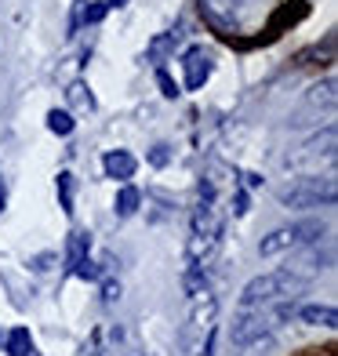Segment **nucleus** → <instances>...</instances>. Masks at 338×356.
<instances>
[{
	"label": "nucleus",
	"instance_id": "6",
	"mask_svg": "<svg viewBox=\"0 0 338 356\" xmlns=\"http://www.w3.org/2000/svg\"><path fill=\"white\" fill-rule=\"evenodd\" d=\"M182 70H186V88L189 91H200L207 80H211L215 62H211V55H207L204 47H189V51L182 55Z\"/></svg>",
	"mask_w": 338,
	"mask_h": 356
},
{
	"label": "nucleus",
	"instance_id": "16",
	"mask_svg": "<svg viewBox=\"0 0 338 356\" xmlns=\"http://www.w3.org/2000/svg\"><path fill=\"white\" fill-rule=\"evenodd\" d=\"M55 189H58V207H62L66 215H73V175H70V171H58Z\"/></svg>",
	"mask_w": 338,
	"mask_h": 356
},
{
	"label": "nucleus",
	"instance_id": "15",
	"mask_svg": "<svg viewBox=\"0 0 338 356\" xmlns=\"http://www.w3.org/2000/svg\"><path fill=\"white\" fill-rule=\"evenodd\" d=\"M73 127H77V120H73V113L70 109H51L47 113V131H55V135H73Z\"/></svg>",
	"mask_w": 338,
	"mask_h": 356
},
{
	"label": "nucleus",
	"instance_id": "7",
	"mask_svg": "<svg viewBox=\"0 0 338 356\" xmlns=\"http://www.w3.org/2000/svg\"><path fill=\"white\" fill-rule=\"evenodd\" d=\"M305 248H309V254L295 258V266H287V269L298 273V277H305V280H309V273H324V269H331V262H335L331 244H324V251H320V240H316V244H305Z\"/></svg>",
	"mask_w": 338,
	"mask_h": 356
},
{
	"label": "nucleus",
	"instance_id": "10",
	"mask_svg": "<svg viewBox=\"0 0 338 356\" xmlns=\"http://www.w3.org/2000/svg\"><path fill=\"white\" fill-rule=\"evenodd\" d=\"M88 254H91V236H88L84 229L70 233V240H66V266L77 273L80 262H88Z\"/></svg>",
	"mask_w": 338,
	"mask_h": 356
},
{
	"label": "nucleus",
	"instance_id": "8",
	"mask_svg": "<svg viewBox=\"0 0 338 356\" xmlns=\"http://www.w3.org/2000/svg\"><path fill=\"white\" fill-rule=\"evenodd\" d=\"M102 171H106V178H113V182H127V178H135L138 160L127 149H109L102 156Z\"/></svg>",
	"mask_w": 338,
	"mask_h": 356
},
{
	"label": "nucleus",
	"instance_id": "1",
	"mask_svg": "<svg viewBox=\"0 0 338 356\" xmlns=\"http://www.w3.org/2000/svg\"><path fill=\"white\" fill-rule=\"evenodd\" d=\"M222 240V211L215 207V186L200 182V200L193 207V225H189V266L204 269Z\"/></svg>",
	"mask_w": 338,
	"mask_h": 356
},
{
	"label": "nucleus",
	"instance_id": "29",
	"mask_svg": "<svg viewBox=\"0 0 338 356\" xmlns=\"http://www.w3.org/2000/svg\"><path fill=\"white\" fill-rule=\"evenodd\" d=\"M0 342H4V334H0Z\"/></svg>",
	"mask_w": 338,
	"mask_h": 356
},
{
	"label": "nucleus",
	"instance_id": "11",
	"mask_svg": "<svg viewBox=\"0 0 338 356\" xmlns=\"http://www.w3.org/2000/svg\"><path fill=\"white\" fill-rule=\"evenodd\" d=\"M295 316L302 323H309V327H335L338 323V313L331 305H302V309H295Z\"/></svg>",
	"mask_w": 338,
	"mask_h": 356
},
{
	"label": "nucleus",
	"instance_id": "22",
	"mask_svg": "<svg viewBox=\"0 0 338 356\" xmlns=\"http://www.w3.org/2000/svg\"><path fill=\"white\" fill-rule=\"evenodd\" d=\"M215 342H218V331L207 327V331H204V342L193 349V353H197V356H215Z\"/></svg>",
	"mask_w": 338,
	"mask_h": 356
},
{
	"label": "nucleus",
	"instance_id": "27",
	"mask_svg": "<svg viewBox=\"0 0 338 356\" xmlns=\"http://www.w3.org/2000/svg\"><path fill=\"white\" fill-rule=\"evenodd\" d=\"M4 204H8V186H4V178H0V211H4Z\"/></svg>",
	"mask_w": 338,
	"mask_h": 356
},
{
	"label": "nucleus",
	"instance_id": "17",
	"mask_svg": "<svg viewBox=\"0 0 338 356\" xmlns=\"http://www.w3.org/2000/svg\"><path fill=\"white\" fill-rule=\"evenodd\" d=\"M109 4L106 0H84V11H80V26H99L106 19Z\"/></svg>",
	"mask_w": 338,
	"mask_h": 356
},
{
	"label": "nucleus",
	"instance_id": "26",
	"mask_svg": "<svg viewBox=\"0 0 338 356\" xmlns=\"http://www.w3.org/2000/svg\"><path fill=\"white\" fill-rule=\"evenodd\" d=\"M47 262H51V254H40V258H33V269H47Z\"/></svg>",
	"mask_w": 338,
	"mask_h": 356
},
{
	"label": "nucleus",
	"instance_id": "23",
	"mask_svg": "<svg viewBox=\"0 0 338 356\" xmlns=\"http://www.w3.org/2000/svg\"><path fill=\"white\" fill-rule=\"evenodd\" d=\"M233 215H248V193L244 189H236V197H233Z\"/></svg>",
	"mask_w": 338,
	"mask_h": 356
},
{
	"label": "nucleus",
	"instance_id": "12",
	"mask_svg": "<svg viewBox=\"0 0 338 356\" xmlns=\"http://www.w3.org/2000/svg\"><path fill=\"white\" fill-rule=\"evenodd\" d=\"M4 353H8V356H33V334H29L26 327L8 331V338H4Z\"/></svg>",
	"mask_w": 338,
	"mask_h": 356
},
{
	"label": "nucleus",
	"instance_id": "2",
	"mask_svg": "<svg viewBox=\"0 0 338 356\" xmlns=\"http://www.w3.org/2000/svg\"><path fill=\"white\" fill-rule=\"evenodd\" d=\"M305 284H309V280L298 277V273H291V269L262 273V277H255L251 284H244V291H240V309H255V305H266V302L295 298Z\"/></svg>",
	"mask_w": 338,
	"mask_h": 356
},
{
	"label": "nucleus",
	"instance_id": "13",
	"mask_svg": "<svg viewBox=\"0 0 338 356\" xmlns=\"http://www.w3.org/2000/svg\"><path fill=\"white\" fill-rule=\"evenodd\" d=\"M66 99L80 113H95V95H91V88L84 84V80H73V84L66 88Z\"/></svg>",
	"mask_w": 338,
	"mask_h": 356
},
{
	"label": "nucleus",
	"instance_id": "3",
	"mask_svg": "<svg viewBox=\"0 0 338 356\" xmlns=\"http://www.w3.org/2000/svg\"><path fill=\"white\" fill-rule=\"evenodd\" d=\"M295 316V305L291 302H266V305H255V309H240L236 323H233V331L230 338L240 346V342H248V338H259V334H273L280 327V323H287Z\"/></svg>",
	"mask_w": 338,
	"mask_h": 356
},
{
	"label": "nucleus",
	"instance_id": "28",
	"mask_svg": "<svg viewBox=\"0 0 338 356\" xmlns=\"http://www.w3.org/2000/svg\"><path fill=\"white\" fill-rule=\"evenodd\" d=\"M106 4H109V8H124V4H127V0H106Z\"/></svg>",
	"mask_w": 338,
	"mask_h": 356
},
{
	"label": "nucleus",
	"instance_id": "14",
	"mask_svg": "<svg viewBox=\"0 0 338 356\" xmlns=\"http://www.w3.org/2000/svg\"><path fill=\"white\" fill-rule=\"evenodd\" d=\"M138 204H142V193L135 186H124L117 193V204H113V211H117V218H127V215H135L138 211Z\"/></svg>",
	"mask_w": 338,
	"mask_h": 356
},
{
	"label": "nucleus",
	"instance_id": "21",
	"mask_svg": "<svg viewBox=\"0 0 338 356\" xmlns=\"http://www.w3.org/2000/svg\"><path fill=\"white\" fill-rule=\"evenodd\" d=\"M146 160H150L153 168H168V164H171V145H164V142H156L153 149L146 153Z\"/></svg>",
	"mask_w": 338,
	"mask_h": 356
},
{
	"label": "nucleus",
	"instance_id": "9",
	"mask_svg": "<svg viewBox=\"0 0 338 356\" xmlns=\"http://www.w3.org/2000/svg\"><path fill=\"white\" fill-rule=\"evenodd\" d=\"M182 26L179 29H168V33H160V37H153L150 40V47H146V62H168V55H175V47L182 44Z\"/></svg>",
	"mask_w": 338,
	"mask_h": 356
},
{
	"label": "nucleus",
	"instance_id": "4",
	"mask_svg": "<svg viewBox=\"0 0 338 356\" xmlns=\"http://www.w3.org/2000/svg\"><path fill=\"white\" fill-rule=\"evenodd\" d=\"M338 197V186L335 178H320V175H305L295 178L277 189V200L284 207H295V211H309V207H331Z\"/></svg>",
	"mask_w": 338,
	"mask_h": 356
},
{
	"label": "nucleus",
	"instance_id": "20",
	"mask_svg": "<svg viewBox=\"0 0 338 356\" xmlns=\"http://www.w3.org/2000/svg\"><path fill=\"white\" fill-rule=\"evenodd\" d=\"M156 88H160V95H164V99H179V84H175V76L168 73V70H156Z\"/></svg>",
	"mask_w": 338,
	"mask_h": 356
},
{
	"label": "nucleus",
	"instance_id": "24",
	"mask_svg": "<svg viewBox=\"0 0 338 356\" xmlns=\"http://www.w3.org/2000/svg\"><path fill=\"white\" fill-rule=\"evenodd\" d=\"M77 356H102V349H99V334H95V338H91V342H88L84 349H80Z\"/></svg>",
	"mask_w": 338,
	"mask_h": 356
},
{
	"label": "nucleus",
	"instance_id": "18",
	"mask_svg": "<svg viewBox=\"0 0 338 356\" xmlns=\"http://www.w3.org/2000/svg\"><path fill=\"white\" fill-rule=\"evenodd\" d=\"M269 349H273V334H259V338L240 342V356H269Z\"/></svg>",
	"mask_w": 338,
	"mask_h": 356
},
{
	"label": "nucleus",
	"instance_id": "25",
	"mask_svg": "<svg viewBox=\"0 0 338 356\" xmlns=\"http://www.w3.org/2000/svg\"><path fill=\"white\" fill-rule=\"evenodd\" d=\"M117 298H120V287H117V284H106V298H102V302H106V305H113Z\"/></svg>",
	"mask_w": 338,
	"mask_h": 356
},
{
	"label": "nucleus",
	"instance_id": "19",
	"mask_svg": "<svg viewBox=\"0 0 338 356\" xmlns=\"http://www.w3.org/2000/svg\"><path fill=\"white\" fill-rule=\"evenodd\" d=\"M309 102H313V106L324 102V106L331 109V106H335V80H324V84H316L313 95H309Z\"/></svg>",
	"mask_w": 338,
	"mask_h": 356
},
{
	"label": "nucleus",
	"instance_id": "5",
	"mask_svg": "<svg viewBox=\"0 0 338 356\" xmlns=\"http://www.w3.org/2000/svg\"><path fill=\"white\" fill-rule=\"evenodd\" d=\"M328 233V225L320 218H305V222H291V225H280V229H273L269 236H262L259 244V254L262 258H273V254H284L291 248H305V244H316L320 236Z\"/></svg>",
	"mask_w": 338,
	"mask_h": 356
}]
</instances>
